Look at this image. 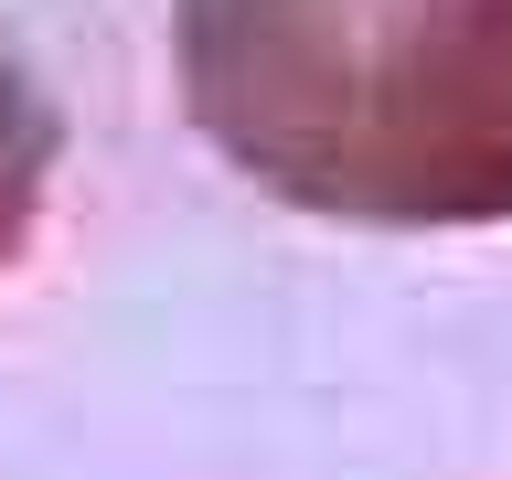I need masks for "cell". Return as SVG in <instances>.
Returning a JSON list of instances; mask_svg holds the SVG:
<instances>
[{"mask_svg": "<svg viewBox=\"0 0 512 480\" xmlns=\"http://www.w3.org/2000/svg\"><path fill=\"white\" fill-rule=\"evenodd\" d=\"M192 75L320 203L512 192V0H192Z\"/></svg>", "mask_w": 512, "mask_h": 480, "instance_id": "1", "label": "cell"}, {"mask_svg": "<svg viewBox=\"0 0 512 480\" xmlns=\"http://www.w3.org/2000/svg\"><path fill=\"white\" fill-rule=\"evenodd\" d=\"M32 171H43V118H32L11 54H0V246H11L22 214H32Z\"/></svg>", "mask_w": 512, "mask_h": 480, "instance_id": "2", "label": "cell"}]
</instances>
